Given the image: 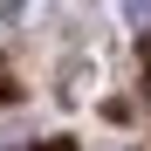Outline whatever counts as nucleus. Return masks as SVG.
<instances>
[{
    "instance_id": "nucleus-1",
    "label": "nucleus",
    "mask_w": 151,
    "mask_h": 151,
    "mask_svg": "<svg viewBox=\"0 0 151 151\" xmlns=\"http://www.w3.org/2000/svg\"><path fill=\"white\" fill-rule=\"evenodd\" d=\"M124 14H131V21H144V14H151V0H124Z\"/></svg>"
}]
</instances>
